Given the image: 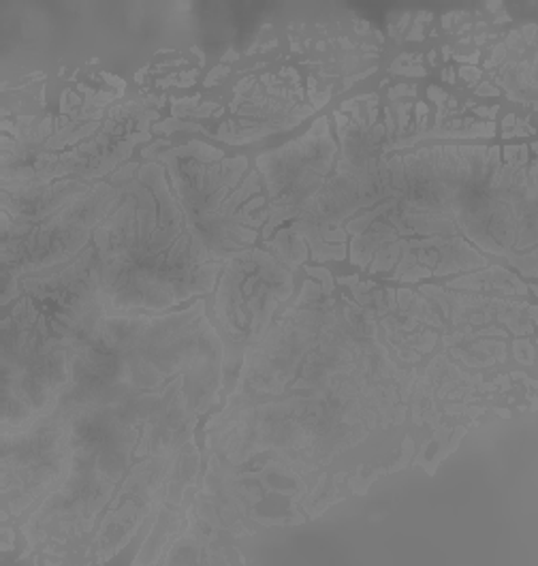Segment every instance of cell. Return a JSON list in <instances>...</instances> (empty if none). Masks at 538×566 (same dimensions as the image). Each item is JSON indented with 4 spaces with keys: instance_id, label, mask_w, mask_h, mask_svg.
<instances>
[{
    "instance_id": "6da1fadb",
    "label": "cell",
    "mask_w": 538,
    "mask_h": 566,
    "mask_svg": "<svg viewBox=\"0 0 538 566\" xmlns=\"http://www.w3.org/2000/svg\"><path fill=\"white\" fill-rule=\"evenodd\" d=\"M291 291V274L274 259L259 251L240 252L224 272L217 313L235 343H254Z\"/></svg>"
}]
</instances>
